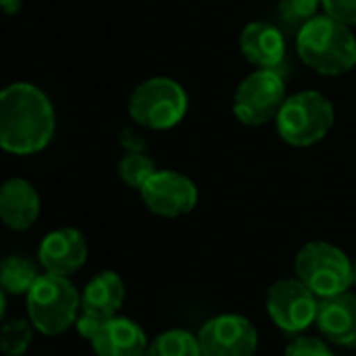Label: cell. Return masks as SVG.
Wrapping results in <instances>:
<instances>
[{"label":"cell","mask_w":356,"mask_h":356,"mask_svg":"<svg viewBox=\"0 0 356 356\" xmlns=\"http://www.w3.org/2000/svg\"><path fill=\"white\" fill-rule=\"evenodd\" d=\"M285 80L279 70H256L235 90L233 111L248 126H264L277 120L285 103Z\"/></svg>","instance_id":"cell-7"},{"label":"cell","mask_w":356,"mask_h":356,"mask_svg":"<svg viewBox=\"0 0 356 356\" xmlns=\"http://www.w3.org/2000/svg\"><path fill=\"white\" fill-rule=\"evenodd\" d=\"M24 9V0H0V11L5 15H17Z\"/></svg>","instance_id":"cell-25"},{"label":"cell","mask_w":356,"mask_h":356,"mask_svg":"<svg viewBox=\"0 0 356 356\" xmlns=\"http://www.w3.org/2000/svg\"><path fill=\"white\" fill-rule=\"evenodd\" d=\"M296 277L321 300L352 285V260L333 243L310 241L296 256Z\"/></svg>","instance_id":"cell-6"},{"label":"cell","mask_w":356,"mask_h":356,"mask_svg":"<svg viewBox=\"0 0 356 356\" xmlns=\"http://www.w3.org/2000/svg\"><path fill=\"white\" fill-rule=\"evenodd\" d=\"M352 285H356V258L352 260Z\"/></svg>","instance_id":"cell-27"},{"label":"cell","mask_w":356,"mask_h":356,"mask_svg":"<svg viewBox=\"0 0 356 356\" xmlns=\"http://www.w3.org/2000/svg\"><path fill=\"white\" fill-rule=\"evenodd\" d=\"M321 9H323V0H281L279 17L285 24L300 30L304 24L314 19Z\"/></svg>","instance_id":"cell-21"},{"label":"cell","mask_w":356,"mask_h":356,"mask_svg":"<svg viewBox=\"0 0 356 356\" xmlns=\"http://www.w3.org/2000/svg\"><path fill=\"white\" fill-rule=\"evenodd\" d=\"M103 323H105V321H101V318H97V316H92V314L80 312L78 318H76V329H78V333H80L84 339L90 341V339L97 335V331H99V327H101Z\"/></svg>","instance_id":"cell-24"},{"label":"cell","mask_w":356,"mask_h":356,"mask_svg":"<svg viewBox=\"0 0 356 356\" xmlns=\"http://www.w3.org/2000/svg\"><path fill=\"white\" fill-rule=\"evenodd\" d=\"M318 298L300 279H279L266 291V312L285 333H300L316 321Z\"/></svg>","instance_id":"cell-8"},{"label":"cell","mask_w":356,"mask_h":356,"mask_svg":"<svg viewBox=\"0 0 356 356\" xmlns=\"http://www.w3.org/2000/svg\"><path fill=\"white\" fill-rule=\"evenodd\" d=\"M57 115L49 95L32 82H13L0 90V149L34 155L55 136Z\"/></svg>","instance_id":"cell-1"},{"label":"cell","mask_w":356,"mask_h":356,"mask_svg":"<svg viewBox=\"0 0 356 356\" xmlns=\"http://www.w3.org/2000/svg\"><path fill=\"white\" fill-rule=\"evenodd\" d=\"M335 120L333 103L316 90H302L285 99L277 113V132L291 147H312L323 140Z\"/></svg>","instance_id":"cell-4"},{"label":"cell","mask_w":356,"mask_h":356,"mask_svg":"<svg viewBox=\"0 0 356 356\" xmlns=\"http://www.w3.org/2000/svg\"><path fill=\"white\" fill-rule=\"evenodd\" d=\"M38 264L22 254H9L0 258V283L11 296H28V291L38 281Z\"/></svg>","instance_id":"cell-17"},{"label":"cell","mask_w":356,"mask_h":356,"mask_svg":"<svg viewBox=\"0 0 356 356\" xmlns=\"http://www.w3.org/2000/svg\"><path fill=\"white\" fill-rule=\"evenodd\" d=\"M145 356H202L197 335L185 329H168L147 346Z\"/></svg>","instance_id":"cell-18"},{"label":"cell","mask_w":356,"mask_h":356,"mask_svg":"<svg viewBox=\"0 0 356 356\" xmlns=\"http://www.w3.org/2000/svg\"><path fill=\"white\" fill-rule=\"evenodd\" d=\"M40 216V195L26 178H9L0 185V220L15 233L36 225Z\"/></svg>","instance_id":"cell-12"},{"label":"cell","mask_w":356,"mask_h":356,"mask_svg":"<svg viewBox=\"0 0 356 356\" xmlns=\"http://www.w3.org/2000/svg\"><path fill=\"white\" fill-rule=\"evenodd\" d=\"M189 107L185 88L172 78H149L140 82L128 101L130 118L149 130H170L181 124Z\"/></svg>","instance_id":"cell-5"},{"label":"cell","mask_w":356,"mask_h":356,"mask_svg":"<svg viewBox=\"0 0 356 356\" xmlns=\"http://www.w3.org/2000/svg\"><path fill=\"white\" fill-rule=\"evenodd\" d=\"M202 356H254L258 331L241 314H218L204 323L197 333Z\"/></svg>","instance_id":"cell-10"},{"label":"cell","mask_w":356,"mask_h":356,"mask_svg":"<svg viewBox=\"0 0 356 356\" xmlns=\"http://www.w3.org/2000/svg\"><path fill=\"white\" fill-rule=\"evenodd\" d=\"M314 323L329 341L356 348V296L341 291L321 298Z\"/></svg>","instance_id":"cell-13"},{"label":"cell","mask_w":356,"mask_h":356,"mask_svg":"<svg viewBox=\"0 0 356 356\" xmlns=\"http://www.w3.org/2000/svg\"><path fill=\"white\" fill-rule=\"evenodd\" d=\"M88 258V243L78 229L61 227L51 231L38 248V264L44 273L72 277L78 273Z\"/></svg>","instance_id":"cell-11"},{"label":"cell","mask_w":356,"mask_h":356,"mask_svg":"<svg viewBox=\"0 0 356 356\" xmlns=\"http://www.w3.org/2000/svg\"><path fill=\"white\" fill-rule=\"evenodd\" d=\"M82 293L70 277L42 273L34 287L28 291V316L36 331L44 335H61L80 314Z\"/></svg>","instance_id":"cell-3"},{"label":"cell","mask_w":356,"mask_h":356,"mask_svg":"<svg viewBox=\"0 0 356 356\" xmlns=\"http://www.w3.org/2000/svg\"><path fill=\"white\" fill-rule=\"evenodd\" d=\"M126 298V285L122 277L113 270L97 273L82 291L80 312L92 314L101 321H107L120 312Z\"/></svg>","instance_id":"cell-16"},{"label":"cell","mask_w":356,"mask_h":356,"mask_svg":"<svg viewBox=\"0 0 356 356\" xmlns=\"http://www.w3.org/2000/svg\"><path fill=\"white\" fill-rule=\"evenodd\" d=\"M7 296H9V291L3 287V283H0V321L5 318V312H7Z\"/></svg>","instance_id":"cell-26"},{"label":"cell","mask_w":356,"mask_h":356,"mask_svg":"<svg viewBox=\"0 0 356 356\" xmlns=\"http://www.w3.org/2000/svg\"><path fill=\"white\" fill-rule=\"evenodd\" d=\"M239 49L258 70H279L287 53L283 32L268 22L248 24L239 36Z\"/></svg>","instance_id":"cell-15"},{"label":"cell","mask_w":356,"mask_h":356,"mask_svg":"<svg viewBox=\"0 0 356 356\" xmlns=\"http://www.w3.org/2000/svg\"><path fill=\"white\" fill-rule=\"evenodd\" d=\"M138 193L147 210L161 218L185 216L197 206L195 183L176 170H155Z\"/></svg>","instance_id":"cell-9"},{"label":"cell","mask_w":356,"mask_h":356,"mask_svg":"<svg viewBox=\"0 0 356 356\" xmlns=\"http://www.w3.org/2000/svg\"><path fill=\"white\" fill-rule=\"evenodd\" d=\"M285 356H333V352L316 337H298L287 346Z\"/></svg>","instance_id":"cell-23"},{"label":"cell","mask_w":356,"mask_h":356,"mask_svg":"<svg viewBox=\"0 0 356 356\" xmlns=\"http://www.w3.org/2000/svg\"><path fill=\"white\" fill-rule=\"evenodd\" d=\"M34 325L28 318L15 316L0 325V350L5 356H24L32 343Z\"/></svg>","instance_id":"cell-19"},{"label":"cell","mask_w":356,"mask_h":356,"mask_svg":"<svg viewBox=\"0 0 356 356\" xmlns=\"http://www.w3.org/2000/svg\"><path fill=\"white\" fill-rule=\"evenodd\" d=\"M90 343L97 356H145L149 339L138 323L115 314L99 327Z\"/></svg>","instance_id":"cell-14"},{"label":"cell","mask_w":356,"mask_h":356,"mask_svg":"<svg viewBox=\"0 0 356 356\" xmlns=\"http://www.w3.org/2000/svg\"><path fill=\"white\" fill-rule=\"evenodd\" d=\"M155 170L157 168H155L153 159L149 155H145L140 149L124 153V157L118 163V174L122 178V183L136 191H140V187L153 176Z\"/></svg>","instance_id":"cell-20"},{"label":"cell","mask_w":356,"mask_h":356,"mask_svg":"<svg viewBox=\"0 0 356 356\" xmlns=\"http://www.w3.org/2000/svg\"><path fill=\"white\" fill-rule=\"evenodd\" d=\"M298 55L321 76H343L356 67V38L350 26L329 15H316L298 30Z\"/></svg>","instance_id":"cell-2"},{"label":"cell","mask_w":356,"mask_h":356,"mask_svg":"<svg viewBox=\"0 0 356 356\" xmlns=\"http://www.w3.org/2000/svg\"><path fill=\"white\" fill-rule=\"evenodd\" d=\"M323 13L352 28L356 26V0H323Z\"/></svg>","instance_id":"cell-22"}]
</instances>
